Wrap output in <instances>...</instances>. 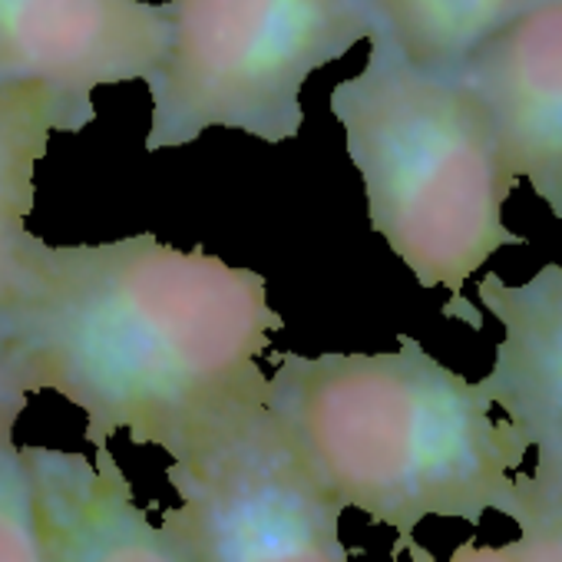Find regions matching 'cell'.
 I'll return each instance as SVG.
<instances>
[{
  "instance_id": "6da1fadb",
  "label": "cell",
  "mask_w": 562,
  "mask_h": 562,
  "mask_svg": "<svg viewBox=\"0 0 562 562\" xmlns=\"http://www.w3.org/2000/svg\"><path fill=\"white\" fill-rule=\"evenodd\" d=\"M281 325L258 271L149 232L103 245L27 232L0 274V371L24 394L80 407L93 447L126 430L172 457L268 391L258 355Z\"/></svg>"
},
{
  "instance_id": "7a4b0ae2",
  "label": "cell",
  "mask_w": 562,
  "mask_h": 562,
  "mask_svg": "<svg viewBox=\"0 0 562 562\" xmlns=\"http://www.w3.org/2000/svg\"><path fill=\"white\" fill-rule=\"evenodd\" d=\"M387 355H274L265 404L318 483L348 509L397 529L506 516L529 443L493 417L486 391L401 335Z\"/></svg>"
},
{
  "instance_id": "3957f363",
  "label": "cell",
  "mask_w": 562,
  "mask_h": 562,
  "mask_svg": "<svg viewBox=\"0 0 562 562\" xmlns=\"http://www.w3.org/2000/svg\"><path fill=\"white\" fill-rule=\"evenodd\" d=\"M368 67L338 83L331 110L364 179L371 228L424 289H447V318L483 328L460 302L467 278L506 245L526 238L503 222L516 172L480 97L453 74L404 60L374 24Z\"/></svg>"
},
{
  "instance_id": "277c9868",
  "label": "cell",
  "mask_w": 562,
  "mask_h": 562,
  "mask_svg": "<svg viewBox=\"0 0 562 562\" xmlns=\"http://www.w3.org/2000/svg\"><path fill=\"white\" fill-rule=\"evenodd\" d=\"M169 14L172 37L149 77V153L195 143L212 126L295 139L305 80L378 24L374 0H172Z\"/></svg>"
},
{
  "instance_id": "5b68a950",
  "label": "cell",
  "mask_w": 562,
  "mask_h": 562,
  "mask_svg": "<svg viewBox=\"0 0 562 562\" xmlns=\"http://www.w3.org/2000/svg\"><path fill=\"white\" fill-rule=\"evenodd\" d=\"M179 506L162 532L186 562H351L345 506L318 483L261 397L192 434L166 470Z\"/></svg>"
},
{
  "instance_id": "8992f818",
  "label": "cell",
  "mask_w": 562,
  "mask_h": 562,
  "mask_svg": "<svg viewBox=\"0 0 562 562\" xmlns=\"http://www.w3.org/2000/svg\"><path fill=\"white\" fill-rule=\"evenodd\" d=\"M172 37L169 4L146 0H0V87H41L64 133L97 120L93 90L149 83Z\"/></svg>"
},
{
  "instance_id": "52a82bcc",
  "label": "cell",
  "mask_w": 562,
  "mask_h": 562,
  "mask_svg": "<svg viewBox=\"0 0 562 562\" xmlns=\"http://www.w3.org/2000/svg\"><path fill=\"white\" fill-rule=\"evenodd\" d=\"M457 77L486 106L516 179L562 218V0H536Z\"/></svg>"
},
{
  "instance_id": "ba28073f",
  "label": "cell",
  "mask_w": 562,
  "mask_h": 562,
  "mask_svg": "<svg viewBox=\"0 0 562 562\" xmlns=\"http://www.w3.org/2000/svg\"><path fill=\"white\" fill-rule=\"evenodd\" d=\"M44 562H186L136 506L110 447L97 457L21 447Z\"/></svg>"
},
{
  "instance_id": "9c48e42d",
  "label": "cell",
  "mask_w": 562,
  "mask_h": 562,
  "mask_svg": "<svg viewBox=\"0 0 562 562\" xmlns=\"http://www.w3.org/2000/svg\"><path fill=\"white\" fill-rule=\"evenodd\" d=\"M480 302L503 325L480 387L536 447L532 480L562 486V265H542L526 285L483 274Z\"/></svg>"
},
{
  "instance_id": "30bf717a",
  "label": "cell",
  "mask_w": 562,
  "mask_h": 562,
  "mask_svg": "<svg viewBox=\"0 0 562 562\" xmlns=\"http://www.w3.org/2000/svg\"><path fill=\"white\" fill-rule=\"evenodd\" d=\"M536 0H374L378 27L407 64L427 74H460L480 44Z\"/></svg>"
},
{
  "instance_id": "8fae6325",
  "label": "cell",
  "mask_w": 562,
  "mask_h": 562,
  "mask_svg": "<svg viewBox=\"0 0 562 562\" xmlns=\"http://www.w3.org/2000/svg\"><path fill=\"white\" fill-rule=\"evenodd\" d=\"M50 133H64V120L47 90L0 87V274L27 235L34 169L47 156Z\"/></svg>"
},
{
  "instance_id": "7c38bea8",
  "label": "cell",
  "mask_w": 562,
  "mask_h": 562,
  "mask_svg": "<svg viewBox=\"0 0 562 562\" xmlns=\"http://www.w3.org/2000/svg\"><path fill=\"white\" fill-rule=\"evenodd\" d=\"M519 522V539L506 546H476L463 542L453 549L450 562H562V486L536 483L526 473H516V499L506 513ZM401 552L411 562H437L420 542L407 539Z\"/></svg>"
},
{
  "instance_id": "4fadbf2b",
  "label": "cell",
  "mask_w": 562,
  "mask_h": 562,
  "mask_svg": "<svg viewBox=\"0 0 562 562\" xmlns=\"http://www.w3.org/2000/svg\"><path fill=\"white\" fill-rule=\"evenodd\" d=\"M0 562H44L21 447L0 440Z\"/></svg>"
},
{
  "instance_id": "5bb4252c",
  "label": "cell",
  "mask_w": 562,
  "mask_h": 562,
  "mask_svg": "<svg viewBox=\"0 0 562 562\" xmlns=\"http://www.w3.org/2000/svg\"><path fill=\"white\" fill-rule=\"evenodd\" d=\"M27 407V394L18 391L8 374L0 371V440H14V424Z\"/></svg>"
}]
</instances>
